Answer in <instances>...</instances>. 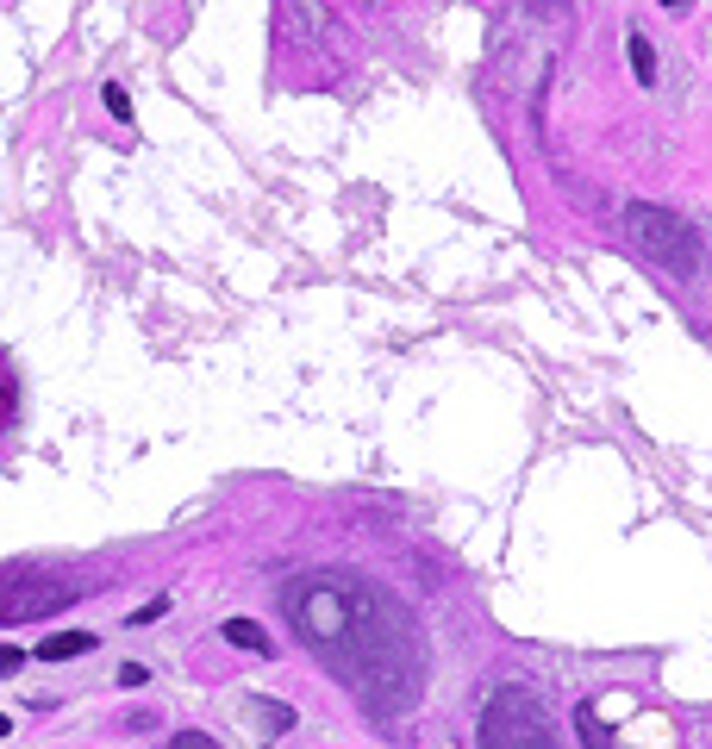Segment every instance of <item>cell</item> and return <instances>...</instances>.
Listing matches in <instances>:
<instances>
[{
	"mask_svg": "<svg viewBox=\"0 0 712 749\" xmlns=\"http://www.w3.org/2000/svg\"><path fill=\"white\" fill-rule=\"evenodd\" d=\"M288 606H294L300 637L338 669L344 687L363 693L369 706H387L382 674H401L406 687H413V674H419L413 625H406V618H394L382 631L369 625V618L387 606L382 594H369V587H357V581H344V575H307V581H294Z\"/></svg>",
	"mask_w": 712,
	"mask_h": 749,
	"instance_id": "obj_1",
	"label": "cell"
},
{
	"mask_svg": "<svg viewBox=\"0 0 712 749\" xmlns=\"http://www.w3.org/2000/svg\"><path fill=\"white\" fill-rule=\"evenodd\" d=\"M625 231H632V244L644 250L650 263H662L669 275L700 269V244H693V225L681 219V212H662V207L632 200V207H625Z\"/></svg>",
	"mask_w": 712,
	"mask_h": 749,
	"instance_id": "obj_2",
	"label": "cell"
},
{
	"mask_svg": "<svg viewBox=\"0 0 712 749\" xmlns=\"http://www.w3.org/2000/svg\"><path fill=\"white\" fill-rule=\"evenodd\" d=\"M76 581L69 575H0V625H39V618L76 606Z\"/></svg>",
	"mask_w": 712,
	"mask_h": 749,
	"instance_id": "obj_3",
	"label": "cell"
},
{
	"mask_svg": "<svg viewBox=\"0 0 712 749\" xmlns=\"http://www.w3.org/2000/svg\"><path fill=\"white\" fill-rule=\"evenodd\" d=\"M482 749H557V737L544 725L538 700L494 693V706H488V718H482Z\"/></svg>",
	"mask_w": 712,
	"mask_h": 749,
	"instance_id": "obj_4",
	"label": "cell"
},
{
	"mask_svg": "<svg viewBox=\"0 0 712 749\" xmlns=\"http://www.w3.org/2000/svg\"><path fill=\"white\" fill-rule=\"evenodd\" d=\"M88 650H95V637H88V631H51L39 643L44 662H69V656H88Z\"/></svg>",
	"mask_w": 712,
	"mask_h": 749,
	"instance_id": "obj_5",
	"label": "cell"
},
{
	"mask_svg": "<svg viewBox=\"0 0 712 749\" xmlns=\"http://www.w3.org/2000/svg\"><path fill=\"white\" fill-rule=\"evenodd\" d=\"M226 643H238V650H251V656H270V631L256 625V618H226Z\"/></svg>",
	"mask_w": 712,
	"mask_h": 749,
	"instance_id": "obj_6",
	"label": "cell"
},
{
	"mask_svg": "<svg viewBox=\"0 0 712 749\" xmlns=\"http://www.w3.org/2000/svg\"><path fill=\"white\" fill-rule=\"evenodd\" d=\"M13 419H20V375H13L7 350H0V438L13 431Z\"/></svg>",
	"mask_w": 712,
	"mask_h": 749,
	"instance_id": "obj_7",
	"label": "cell"
},
{
	"mask_svg": "<svg viewBox=\"0 0 712 749\" xmlns=\"http://www.w3.org/2000/svg\"><path fill=\"white\" fill-rule=\"evenodd\" d=\"M625 51H632V76L650 88V81H656V51H650V38H644V32H632V38H625Z\"/></svg>",
	"mask_w": 712,
	"mask_h": 749,
	"instance_id": "obj_8",
	"label": "cell"
},
{
	"mask_svg": "<svg viewBox=\"0 0 712 749\" xmlns=\"http://www.w3.org/2000/svg\"><path fill=\"white\" fill-rule=\"evenodd\" d=\"M100 100H107V113H113V119H125V125H132V100H125V88H119V81H107V88H100Z\"/></svg>",
	"mask_w": 712,
	"mask_h": 749,
	"instance_id": "obj_9",
	"label": "cell"
},
{
	"mask_svg": "<svg viewBox=\"0 0 712 749\" xmlns=\"http://www.w3.org/2000/svg\"><path fill=\"white\" fill-rule=\"evenodd\" d=\"M169 749H219V744H212L207 730H175V737H169Z\"/></svg>",
	"mask_w": 712,
	"mask_h": 749,
	"instance_id": "obj_10",
	"label": "cell"
},
{
	"mask_svg": "<svg viewBox=\"0 0 712 749\" xmlns=\"http://www.w3.org/2000/svg\"><path fill=\"white\" fill-rule=\"evenodd\" d=\"M25 669V650L20 643H0V674H20Z\"/></svg>",
	"mask_w": 712,
	"mask_h": 749,
	"instance_id": "obj_11",
	"label": "cell"
},
{
	"mask_svg": "<svg viewBox=\"0 0 712 749\" xmlns=\"http://www.w3.org/2000/svg\"><path fill=\"white\" fill-rule=\"evenodd\" d=\"M144 681H151V669H144V662H125V669H119V687H144Z\"/></svg>",
	"mask_w": 712,
	"mask_h": 749,
	"instance_id": "obj_12",
	"label": "cell"
},
{
	"mask_svg": "<svg viewBox=\"0 0 712 749\" xmlns=\"http://www.w3.org/2000/svg\"><path fill=\"white\" fill-rule=\"evenodd\" d=\"M163 606H169V599H151V606H138V613L125 618V625H156V618H163Z\"/></svg>",
	"mask_w": 712,
	"mask_h": 749,
	"instance_id": "obj_13",
	"label": "cell"
},
{
	"mask_svg": "<svg viewBox=\"0 0 712 749\" xmlns=\"http://www.w3.org/2000/svg\"><path fill=\"white\" fill-rule=\"evenodd\" d=\"M662 7H688V0H662Z\"/></svg>",
	"mask_w": 712,
	"mask_h": 749,
	"instance_id": "obj_14",
	"label": "cell"
}]
</instances>
